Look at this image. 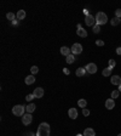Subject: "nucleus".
Wrapping results in <instances>:
<instances>
[{
	"mask_svg": "<svg viewBox=\"0 0 121 136\" xmlns=\"http://www.w3.org/2000/svg\"><path fill=\"white\" fill-rule=\"evenodd\" d=\"M76 34H77L79 37H81V38H86V37H87V32H86V29H84L82 27H81V28H77Z\"/></svg>",
	"mask_w": 121,
	"mask_h": 136,
	"instance_id": "4468645a",
	"label": "nucleus"
},
{
	"mask_svg": "<svg viewBox=\"0 0 121 136\" xmlns=\"http://www.w3.org/2000/svg\"><path fill=\"white\" fill-rule=\"evenodd\" d=\"M26 15H27V14H26L24 10H18L16 16H17V19H24V18H26Z\"/></svg>",
	"mask_w": 121,
	"mask_h": 136,
	"instance_id": "a211bd4d",
	"label": "nucleus"
},
{
	"mask_svg": "<svg viewBox=\"0 0 121 136\" xmlns=\"http://www.w3.org/2000/svg\"><path fill=\"white\" fill-rule=\"evenodd\" d=\"M31 121H33V117H31L30 113H26V114L22 117V123H23L24 125H29Z\"/></svg>",
	"mask_w": 121,
	"mask_h": 136,
	"instance_id": "423d86ee",
	"label": "nucleus"
},
{
	"mask_svg": "<svg viewBox=\"0 0 121 136\" xmlns=\"http://www.w3.org/2000/svg\"><path fill=\"white\" fill-rule=\"evenodd\" d=\"M77 105H79V107H81V108L84 109L85 107L87 106V101H86V100H79V101H77Z\"/></svg>",
	"mask_w": 121,
	"mask_h": 136,
	"instance_id": "4be33fe9",
	"label": "nucleus"
},
{
	"mask_svg": "<svg viewBox=\"0 0 121 136\" xmlns=\"http://www.w3.org/2000/svg\"><path fill=\"white\" fill-rule=\"evenodd\" d=\"M65 61H67V63H68V64H72V63H74V61H75V55L70 54L69 56H67V57H65Z\"/></svg>",
	"mask_w": 121,
	"mask_h": 136,
	"instance_id": "6ab92c4d",
	"label": "nucleus"
},
{
	"mask_svg": "<svg viewBox=\"0 0 121 136\" xmlns=\"http://www.w3.org/2000/svg\"><path fill=\"white\" fill-rule=\"evenodd\" d=\"M6 18H7L9 21L14 22V21L16 19V15L15 14H12V12H9V14H6Z\"/></svg>",
	"mask_w": 121,
	"mask_h": 136,
	"instance_id": "5701e85b",
	"label": "nucleus"
},
{
	"mask_svg": "<svg viewBox=\"0 0 121 136\" xmlns=\"http://www.w3.org/2000/svg\"><path fill=\"white\" fill-rule=\"evenodd\" d=\"M12 24H15V26H16V24H18V22H17V21H16V19H15V21L12 22Z\"/></svg>",
	"mask_w": 121,
	"mask_h": 136,
	"instance_id": "c9c22d12",
	"label": "nucleus"
},
{
	"mask_svg": "<svg viewBox=\"0 0 121 136\" xmlns=\"http://www.w3.org/2000/svg\"><path fill=\"white\" fill-rule=\"evenodd\" d=\"M34 81H35V78H34V76H33V74L28 76L26 79H24V83H26L27 85H31V84H34Z\"/></svg>",
	"mask_w": 121,
	"mask_h": 136,
	"instance_id": "2eb2a0df",
	"label": "nucleus"
},
{
	"mask_svg": "<svg viewBox=\"0 0 121 136\" xmlns=\"http://www.w3.org/2000/svg\"><path fill=\"white\" fill-rule=\"evenodd\" d=\"M33 98H35L34 94H29V95H27V97H26V100H27V101H31Z\"/></svg>",
	"mask_w": 121,
	"mask_h": 136,
	"instance_id": "bb28decb",
	"label": "nucleus"
},
{
	"mask_svg": "<svg viewBox=\"0 0 121 136\" xmlns=\"http://www.w3.org/2000/svg\"><path fill=\"white\" fill-rule=\"evenodd\" d=\"M85 23H86V26H89V27L97 24V23H96V18H94V16H92L91 14L89 16L85 17Z\"/></svg>",
	"mask_w": 121,
	"mask_h": 136,
	"instance_id": "39448f33",
	"label": "nucleus"
},
{
	"mask_svg": "<svg viewBox=\"0 0 121 136\" xmlns=\"http://www.w3.org/2000/svg\"><path fill=\"white\" fill-rule=\"evenodd\" d=\"M75 74H76V77H84L86 74V68H85V67H79V68L76 69Z\"/></svg>",
	"mask_w": 121,
	"mask_h": 136,
	"instance_id": "f8f14e48",
	"label": "nucleus"
},
{
	"mask_svg": "<svg viewBox=\"0 0 121 136\" xmlns=\"http://www.w3.org/2000/svg\"><path fill=\"white\" fill-rule=\"evenodd\" d=\"M84 14H85L86 16L90 15V14H89V10H87V9H84Z\"/></svg>",
	"mask_w": 121,
	"mask_h": 136,
	"instance_id": "f704fd0d",
	"label": "nucleus"
},
{
	"mask_svg": "<svg viewBox=\"0 0 121 136\" xmlns=\"http://www.w3.org/2000/svg\"><path fill=\"white\" fill-rule=\"evenodd\" d=\"M119 95H120V91H119V90H114L113 92H111V97H113V100L118 98V97H119Z\"/></svg>",
	"mask_w": 121,
	"mask_h": 136,
	"instance_id": "b1692460",
	"label": "nucleus"
},
{
	"mask_svg": "<svg viewBox=\"0 0 121 136\" xmlns=\"http://www.w3.org/2000/svg\"><path fill=\"white\" fill-rule=\"evenodd\" d=\"M110 81H111V84L113 85H120L121 84V77L119 76H113L111 78H110Z\"/></svg>",
	"mask_w": 121,
	"mask_h": 136,
	"instance_id": "1a4fd4ad",
	"label": "nucleus"
},
{
	"mask_svg": "<svg viewBox=\"0 0 121 136\" xmlns=\"http://www.w3.org/2000/svg\"><path fill=\"white\" fill-rule=\"evenodd\" d=\"M26 106H22V105H16L15 107H12V113L17 116V117H23L26 113Z\"/></svg>",
	"mask_w": 121,
	"mask_h": 136,
	"instance_id": "f03ea898",
	"label": "nucleus"
},
{
	"mask_svg": "<svg viewBox=\"0 0 121 136\" xmlns=\"http://www.w3.org/2000/svg\"><path fill=\"white\" fill-rule=\"evenodd\" d=\"M68 116H69L72 119H76V118H77V111H76L75 108H70V109L68 111Z\"/></svg>",
	"mask_w": 121,
	"mask_h": 136,
	"instance_id": "ddd939ff",
	"label": "nucleus"
},
{
	"mask_svg": "<svg viewBox=\"0 0 121 136\" xmlns=\"http://www.w3.org/2000/svg\"><path fill=\"white\" fill-rule=\"evenodd\" d=\"M35 107H36V106H35L34 103H29V105H27V106H26V112L31 114V113L35 111Z\"/></svg>",
	"mask_w": 121,
	"mask_h": 136,
	"instance_id": "f3484780",
	"label": "nucleus"
},
{
	"mask_svg": "<svg viewBox=\"0 0 121 136\" xmlns=\"http://www.w3.org/2000/svg\"><path fill=\"white\" fill-rule=\"evenodd\" d=\"M116 66V62L114 60H109V67H111V68H114Z\"/></svg>",
	"mask_w": 121,
	"mask_h": 136,
	"instance_id": "cd10ccee",
	"label": "nucleus"
},
{
	"mask_svg": "<svg viewBox=\"0 0 121 136\" xmlns=\"http://www.w3.org/2000/svg\"><path fill=\"white\" fill-rule=\"evenodd\" d=\"M120 19H121V18H120Z\"/></svg>",
	"mask_w": 121,
	"mask_h": 136,
	"instance_id": "ea45409f",
	"label": "nucleus"
},
{
	"mask_svg": "<svg viewBox=\"0 0 121 136\" xmlns=\"http://www.w3.org/2000/svg\"><path fill=\"white\" fill-rule=\"evenodd\" d=\"M63 73H64V74H70V71H69L68 68H63Z\"/></svg>",
	"mask_w": 121,
	"mask_h": 136,
	"instance_id": "2f4dec72",
	"label": "nucleus"
},
{
	"mask_svg": "<svg viewBox=\"0 0 121 136\" xmlns=\"http://www.w3.org/2000/svg\"><path fill=\"white\" fill-rule=\"evenodd\" d=\"M118 90H119V91H120V92H121V84H120V85H119V89H118Z\"/></svg>",
	"mask_w": 121,
	"mask_h": 136,
	"instance_id": "e433bc0d",
	"label": "nucleus"
},
{
	"mask_svg": "<svg viewBox=\"0 0 121 136\" xmlns=\"http://www.w3.org/2000/svg\"><path fill=\"white\" fill-rule=\"evenodd\" d=\"M85 68H86V72L90 73V74H94V73L97 72V66H96L94 63H89Z\"/></svg>",
	"mask_w": 121,
	"mask_h": 136,
	"instance_id": "0eeeda50",
	"label": "nucleus"
},
{
	"mask_svg": "<svg viewBox=\"0 0 121 136\" xmlns=\"http://www.w3.org/2000/svg\"><path fill=\"white\" fill-rule=\"evenodd\" d=\"M70 52H72V50H70L68 46H62V47H60V54H62L63 56L67 57V56L70 55Z\"/></svg>",
	"mask_w": 121,
	"mask_h": 136,
	"instance_id": "9d476101",
	"label": "nucleus"
},
{
	"mask_svg": "<svg viewBox=\"0 0 121 136\" xmlns=\"http://www.w3.org/2000/svg\"><path fill=\"white\" fill-rule=\"evenodd\" d=\"M38 72H39V68H38L36 66H33V67L30 68V73H31L33 76H35V74H36Z\"/></svg>",
	"mask_w": 121,
	"mask_h": 136,
	"instance_id": "393cba45",
	"label": "nucleus"
},
{
	"mask_svg": "<svg viewBox=\"0 0 121 136\" xmlns=\"http://www.w3.org/2000/svg\"><path fill=\"white\" fill-rule=\"evenodd\" d=\"M70 50H72V54H73V55H80V54L82 52V45L79 44V43H75V44H73V46L70 47Z\"/></svg>",
	"mask_w": 121,
	"mask_h": 136,
	"instance_id": "20e7f679",
	"label": "nucleus"
},
{
	"mask_svg": "<svg viewBox=\"0 0 121 136\" xmlns=\"http://www.w3.org/2000/svg\"><path fill=\"white\" fill-rule=\"evenodd\" d=\"M82 114H84L85 117H87V116H90V111L86 109V108H84V109H82Z\"/></svg>",
	"mask_w": 121,
	"mask_h": 136,
	"instance_id": "c85d7f7f",
	"label": "nucleus"
},
{
	"mask_svg": "<svg viewBox=\"0 0 121 136\" xmlns=\"http://www.w3.org/2000/svg\"><path fill=\"white\" fill-rule=\"evenodd\" d=\"M84 136H96V133H94V130L93 129H91V128H87V129H85V131H84Z\"/></svg>",
	"mask_w": 121,
	"mask_h": 136,
	"instance_id": "dca6fc26",
	"label": "nucleus"
},
{
	"mask_svg": "<svg viewBox=\"0 0 121 136\" xmlns=\"http://www.w3.org/2000/svg\"><path fill=\"white\" fill-rule=\"evenodd\" d=\"M118 136H121V134H119V135H118Z\"/></svg>",
	"mask_w": 121,
	"mask_h": 136,
	"instance_id": "58836bf2",
	"label": "nucleus"
},
{
	"mask_svg": "<svg viewBox=\"0 0 121 136\" xmlns=\"http://www.w3.org/2000/svg\"><path fill=\"white\" fill-rule=\"evenodd\" d=\"M111 69H113V68L108 66L106 68H104V69H103V72H102V74H103V76H104V77H109V76H110V74H111Z\"/></svg>",
	"mask_w": 121,
	"mask_h": 136,
	"instance_id": "aec40b11",
	"label": "nucleus"
},
{
	"mask_svg": "<svg viewBox=\"0 0 121 136\" xmlns=\"http://www.w3.org/2000/svg\"><path fill=\"white\" fill-rule=\"evenodd\" d=\"M24 136H36L34 133H31V131H29V133H27V134H24Z\"/></svg>",
	"mask_w": 121,
	"mask_h": 136,
	"instance_id": "473e14b6",
	"label": "nucleus"
},
{
	"mask_svg": "<svg viewBox=\"0 0 121 136\" xmlns=\"http://www.w3.org/2000/svg\"><path fill=\"white\" fill-rule=\"evenodd\" d=\"M36 136H50V125L47 123H41L38 128Z\"/></svg>",
	"mask_w": 121,
	"mask_h": 136,
	"instance_id": "f257e3e1",
	"label": "nucleus"
},
{
	"mask_svg": "<svg viewBox=\"0 0 121 136\" xmlns=\"http://www.w3.org/2000/svg\"><path fill=\"white\" fill-rule=\"evenodd\" d=\"M76 136H84V135H82V134H77Z\"/></svg>",
	"mask_w": 121,
	"mask_h": 136,
	"instance_id": "4c0bfd02",
	"label": "nucleus"
},
{
	"mask_svg": "<svg viewBox=\"0 0 121 136\" xmlns=\"http://www.w3.org/2000/svg\"><path fill=\"white\" fill-rule=\"evenodd\" d=\"M120 22H121V19L119 17H114V18L110 19V24H111V26H118Z\"/></svg>",
	"mask_w": 121,
	"mask_h": 136,
	"instance_id": "412c9836",
	"label": "nucleus"
},
{
	"mask_svg": "<svg viewBox=\"0 0 121 136\" xmlns=\"http://www.w3.org/2000/svg\"><path fill=\"white\" fill-rule=\"evenodd\" d=\"M106 22H108V17H106V15L104 12H98L96 15V23L98 26H103V24H106Z\"/></svg>",
	"mask_w": 121,
	"mask_h": 136,
	"instance_id": "7ed1b4c3",
	"label": "nucleus"
},
{
	"mask_svg": "<svg viewBox=\"0 0 121 136\" xmlns=\"http://www.w3.org/2000/svg\"><path fill=\"white\" fill-rule=\"evenodd\" d=\"M93 33H96V34H98V33H99V32H101V27H99V26H98V24H94V26H93Z\"/></svg>",
	"mask_w": 121,
	"mask_h": 136,
	"instance_id": "a878e982",
	"label": "nucleus"
},
{
	"mask_svg": "<svg viewBox=\"0 0 121 136\" xmlns=\"http://www.w3.org/2000/svg\"><path fill=\"white\" fill-rule=\"evenodd\" d=\"M115 17L121 18V10H116V11H115Z\"/></svg>",
	"mask_w": 121,
	"mask_h": 136,
	"instance_id": "7c9ffc66",
	"label": "nucleus"
},
{
	"mask_svg": "<svg viewBox=\"0 0 121 136\" xmlns=\"http://www.w3.org/2000/svg\"><path fill=\"white\" fill-rule=\"evenodd\" d=\"M106 109H113L115 107V101L113 98H108L106 101Z\"/></svg>",
	"mask_w": 121,
	"mask_h": 136,
	"instance_id": "9b49d317",
	"label": "nucleus"
},
{
	"mask_svg": "<svg viewBox=\"0 0 121 136\" xmlns=\"http://www.w3.org/2000/svg\"><path fill=\"white\" fill-rule=\"evenodd\" d=\"M116 54H118V55H121V47H118V49H116Z\"/></svg>",
	"mask_w": 121,
	"mask_h": 136,
	"instance_id": "72a5a7b5",
	"label": "nucleus"
},
{
	"mask_svg": "<svg viewBox=\"0 0 121 136\" xmlns=\"http://www.w3.org/2000/svg\"><path fill=\"white\" fill-rule=\"evenodd\" d=\"M33 94H34L35 98H41L44 96V89L43 88H35V90H34Z\"/></svg>",
	"mask_w": 121,
	"mask_h": 136,
	"instance_id": "6e6552de",
	"label": "nucleus"
},
{
	"mask_svg": "<svg viewBox=\"0 0 121 136\" xmlns=\"http://www.w3.org/2000/svg\"><path fill=\"white\" fill-rule=\"evenodd\" d=\"M96 45L97 46H103L104 45V41H103V40H97V41H96Z\"/></svg>",
	"mask_w": 121,
	"mask_h": 136,
	"instance_id": "c756f323",
	"label": "nucleus"
}]
</instances>
